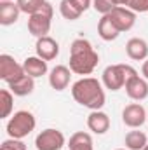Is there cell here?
<instances>
[{"instance_id": "1", "label": "cell", "mask_w": 148, "mask_h": 150, "mask_svg": "<svg viewBox=\"0 0 148 150\" xmlns=\"http://www.w3.org/2000/svg\"><path fill=\"white\" fill-rule=\"evenodd\" d=\"M72 96L78 105L89 110H101L106 103L103 82H99L94 77H82L77 82H73Z\"/></svg>"}, {"instance_id": "2", "label": "cell", "mask_w": 148, "mask_h": 150, "mask_svg": "<svg viewBox=\"0 0 148 150\" xmlns=\"http://www.w3.org/2000/svg\"><path fill=\"white\" fill-rule=\"evenodd\" d=\"M99 63L92 44L85 38H75L70 47V70L77 75H91Z\"/></svg>"}, {"instance_id": "3", "label": "cell", "mask_w": 148, "mask_h": 150, "mask_svg": "<svg viewBox=\"0 0 148 150\" xmlns=\"http://www.w3.org/2000/svg\"><path fill=\"white\" fill-rule=\"evenodd\" d=\"M138 72L131 67V65H110L103 70V75H101V82L106 89L110 91H118L122 87H125V84L136 77Z\"/></svg>"}, {"instance_id": "4", "label": "cell", "mask_w": 148, "mask_h": 150, "mask_svg": "<svg viewBox=\"0 0 148 150\" xmlns=\"http://www.w3.org/2000/svg\"><path fill=\"white\" fill-rule=\"evenodd\" d=\"M35 126H37V120H35L33 113L28 112V110H19L9 119L5 129H7L9 138L23 140L35 129Z\"/></svg>"}, {"instance_id": "5", "label": "cell", "mask_w": 148, "mask_h": 150, "mask_svg": "<svg viewBox=\"0 0 148 150\" xmlns=\"http://www.w3.org/2000/svg\"><path fill=\"white\" fill-rule=\"evenodd\" d=\"M52 14H54L52 5L49 2H45L35 14H32L28 18V32L37 38L45 37L52 25Z\"/></svg>"}, {"instance_id": "6", "label": "cell", "mask_w": 148, "mask_h": 150, "mask_svg": "<svg viewBox=\"0 0 148 150\" xmlns=\"http://www.w3.org/2000/svg\"><path fill=\"white\" fill-rule=\"evenodd\" d=\"M65 143H66L65 134L54 127H47V129L40 131L35 138V149L37 150H61L65 147Z\"/></svg>"}, {"instance_id": "7", "label": "cell", "mask_w": 148, "mask_h": 150, "mask_svg": "<svg viewBox=\"0 0 148 150\" xmlns=\"http://www.w3.org/2000/svg\"><path fill=\"white\" fill-rule=\"evenodd\" d=\"M21 75H25L23 65H19L11 54H0V79L4 82L11 84Z\"/></svg>"}, {"instance_id": "8", "label": "cell", "mask_w": 148, "mask_h": 150, "mask_svg": "<svg viewBox=\"0 0 148 150\" xmlns=\"http://www.w3.org/2000/svg\"><path fill=\"white\" fill-rule=\"evenodd\" d=\"M108 16H110L111 23L117 26V30L120 33L122 32H129L134 26V23H136V12L127 9V7H124V5H117Z\"/></svg>"}, {"instance_id": "9", "label": "cell", "mask_w": 148, "mask_h": 150, "mask_svg": "<svg viewBox=\"0 0 148 150\" xmlns=\"http://www.w3.org/2000/svg\"><path fill=\"white\" fill-rule=\"evenodd\" d=\"M147 117H148V113H147V110H145V107L140 105V103H131V105H127V107L122 110V120H124V124H125L127 127H131V129L141 127V126L147 122Z\"/></svg>"}, {"instance_id": "10", "label": "cell", "mask_w": 148, "mask_h": 150, "mask_svg": "<svg viewBox=\"0 0 148 150\" xmlns=\"http://www.w3.org/2000/svg\"><path fill=\"white\" fill-rule=\"evenodd\" d=\"M72 70L70 67L65 65H56L51 72H49V84L52 89L56 91H65L70 86V79H72Z\"/></svg>"}, {"instance_id": "11", "label": "cell", "mask_w": 148, "mask_h": 150, "mask_svg": "<svg viewBox=\"0 0 148 150\" xmlns=\"http://www.w3.org/2000/svg\"><path fill=\"white\" fill-rule=\"evenodd\" d=\"M35 51H37L38 58H42V59H45V61H52V59H56L58 54H59V44H58L52 37L45 35V37L37 38Z\"/></svg>"}, {"instance_id": "12", "label": "cell", "mask_w": 148, "mask_h": 150, "mask_svg": "<svg viewBox=\"0 0 148 150\" xmlns=\"http://www.w3.org/2000/svg\"><path fill=\"white\" fill-rule=\"evenodd\" d=\"M125 93L131 100L134 101H143L148 98V82L147 79H141L140 75L132 77L127 84H125Z\"/></svg>"}, {"instance_id": "13", "label": "cell", "mask_w": 148, "mask_h": 150, "mask_svg": "<svg viewBox=\"0 0 148 150\" xmlns=\"http://www.w3.org/2000/svg\"><path fill=\"white\" fill-rule=\"evenodd\" d=\"M87 127L94 134H105L110 129V117L101 110H91L87 117Z\"/></svg>"}, {"instance_id": "14", "label": "cell", "mask_w": 148, "mask_h": 150, "mask_svg": "<svg viewBox=\"0 0 148 150\" xmlns=\"http://www.w3.org/2000/svg\"><path fill=\"white\" fill-rule=\"evenodd\" d=\"M125 52L132 61H145L148 58V44L143 38H129L125 44Z\"/></svg>"}, {"instance_id": "15", "label": "cell", "mask_w": 148, "mask_h": 150, "mask_svg": "<svg viewBox=\"0 0 148 150\" xmlns=\"http://www.w3.org/2000/svg\"><path fill=\"white\" fill-rule=\"evenodd\" d=\"M21 9L18 2H0V25L11 26L19 19Z\"/></svg>"}, {"instance_id": "16", "label": "cell", "mask_w": 148, "mask_h": 150, "mask_svg": "<svg viewBox=\"0 0 148 150\" xmlns=\"http://www.w3.org/2000/svg\"><path fill=\"white\" fill-rule=\"evenodd\" d=\"M7 86H9V89H11V93L14 96H28L35 89V79L25 74V75H21L19 79H16L14 82L7 84Z\"/></svg>"}, {"instance_id": "17", "label": "cell", "mask_w": 148, "mask_h": 150, "mask_svg": "<svg viewBox=\"0 0 148 150\" xmlns=\"http://www.w3.org/2000/svg\"><path fill=\"white\" fill-rule=\"evenodd\" d=\"M23 68H25V74L38 79L42 75L47 74V61L38 58V56H28L25 61H23Z\"/></svg>"}, {"instance_id": "18", "label": "cell", "mask_w": 148, "mask_h": 150, "mask_svg": "<svg viewBox=\"0 0 148 150\" xmlns=\"http://www.w3.org/2000/svg\"><path fill=\"white\" fill-rule=\"evenodd\" d=\"M68 150H94V143L89 133L77 131L70 136L68 142Z\"/></svg>"}, {"instance_id": "19", "label": "cell", "mask_w": 148, "mask_h": 150, "mask_svg": "<svg viewBox=\"0 0 148 150\" xmlns=\"http://www.w3.org/2000/svg\"><path fill=\"white\" fill-rule=\"evenodd\" d=\"M98 35L103 38L105 42H111V40H115V38L120 35V32H118L117 26L111 23V19H110L108 14L99 19V23H98Z\"/></svg>"}, {"instance_id": "20", "label": "cell", "mask_w": 148, "mask_h": 150, "mask_svg": "<svg viewBox=\"0 0 148 150\" xmlns=\"http://www.w3.org/2000/svg\"><path fill=\"white\" fill-rule=\"evenodd\" d=\"M124 143H125V149L127 150H143L148 143V138L143 131L132 129V131H129V133L125 134Z\"/></svg>"}, {"instance_id": "21", "label": "cell", "mask_w": 148, "mask_h": 150, "mask_svg": "<svg viewBox=\"0 0 148 150\" xmlns=\"http://www.w3.org/2000/svg\"><path fill=\"white\" fill-rule=\"evenodd\" d=\"M14 107V94L11 89H2L0 91V119H7L12 113Z\"/></svg>"}, {"instance_id": "22", "label": "cell", "mask_w": 148, "mask_h": 150, "mask_svg": "<svg viewBox=\"0 0 148 150\" xmlns=\"http://www.w3.org/2000/svg\"><path fill=\"white\" fill-rule=\"evenodd\" d=\"M59 12H61V16H63L65 19H68V21H75V19H78V18L82 16V12L75 7L70 0H61V2H59Z\"/></svg>"}, {"instance_id": "23", "label": "cell", "mask_w": 148, "mask_h": 150, "mask_svg": "<svg viewBox=\"0 0 148 150\" xmlns=\"http://www.w3.org/2000/svg\"><path fill=\"white\" fill-rule=\"evenodd\" d=\"M16 2H18L21 12H25V14H28V16L35 14L38 9L45 4V0H16Z\"/></svg>"}, {"instance_id": "24", "label": "cell", "mask_w": 148, "mask_h": 150, "mask_svg": "<svg viewBox=\"0 0 148 150\" xmlns=\"http://www.w3.org/2000/svg\"><path fill=\"white\" fill-rule=\"evenodd\" d=\"M92 7H94V11H96V12H99V14L106 16V14H110L117 5H115L111 0H92Z\"/></svg>"}, {"instance_id": "25", "label": "cell", "mask_w": 148, "mask_h": 150, "mask_svg": "<svg viewBox=\"0 0 148 150\" xmlns=\"http://www.w3.org/2000/svg\"><path fill=\"white\" fill-rule=\"evenodd\" d=\"M0 150H26V145L23 143V140H16V138H9L5 142H2Z\"/></svg>"}, {"instance_id": "26", "label": "cell", "mask_w": 148, "mask_h": 150, "mask_svg": "<svg viewBox=\"0 0 148 150\" xmlns=\"http://www.w3.org/2000/svg\"><path fill=\"white\" fill-rule=\"evenodd\" d=\"M125 7L134 12H148V0H129Z\"/></svg>"}, {"instance_id": "27", "label": "cell", "mask_w": 148, "mask_h": 150, "mask_svg": "<svg viewBox=\"0 0 148 150\" xmlns=\"http://www.w3.org/2000/svg\"><path fill=\"white\" fill-rule=\"evenodd\" d=\"M70 2L73 4V5L80 11V12H82V14H84L91 5H92V0H70Z\"/></svg>"}, {"instance_id": "28", "label": "cell", "mask_w": 148, "mask_h": 150, "mask_svg": "<svg viewBox=\"0 0 148 150\" xmlns=\"http://www.w3.org/2000/svg\"><path fill=\"white\" fill-rule=\"evenodd\" d=\"M141 74H143V77L148 80V58L143 61V67H141Z\"/></svg>"}, {"instance_id": "29", "label": "cell", "mask_w": 148, "mask_h": 150, "mask_svg": "<svg viewBox=\"0 0 148 150\" xmlns=\"http://www.w3.org/2000/svg\"><path fill=\"white\" fill-rule=\"evenodd\" d=\"M111 2H113V4H115V5H124V7H125V5H127V2H129V0H111Z\"/></svg>"}, {"instance_id": "30", "label": "cell", "mask_w": 148, "mask_h": 150, "mask_svg": "<svg viewBox=\"0 0 148 150\" xmlns=\"http://www.w3.org/2000/svg\"><path fill=\"white\" fill-rule=\"evenodd\" d=\"M0 2H14V0H0Z\"/></svg>"}, {"instance_id": "31", "label": "cell", "mask_w": 148, "mask_h": 150, "mask_svg": "<svg viewBox=\"0 0 148 150\" xmlns=\"http://www.w3.org/2000/svg\"><path fill=\"white\" fill-rule=\"evenodd\" d=\"M143 150H148V143H147V147H145V149H143Z\"/></svg>"}, {"instance_id": "32", "label": "cell", "mask_w": 148, "mask_h": 150, "mask_svg": "<svg viewBox=\"0 0 148 150\" xmlns=\"http://www.w3.org/2000/svg\"><path fill=\"white\" fill-rule=\"evenodd\" d=\"M117 150H125V149H117Z\"/></svg>"}, {"instance_id": "33", "label": "cell", "mask_w": 148, "mask_h": 150, "mask_svg": "<svg viewBox=\"0 0 148 150\" xmlns=\"http://www.w3.org/2000/svg\"><path fill=\"white\" fill-rule=\"evenodd\" d=\"M147 122H148V117H147Z\"/></svg>"}]
</instances>
